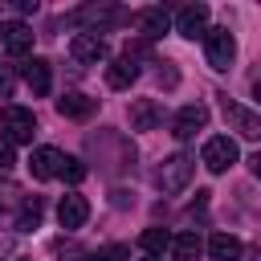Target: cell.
<instances>
[{"label":"cell","mask_w":261,"mask_h":261,"mask_svg":"<svg viewBox=\"0 0 261 261\" xmlns=\"http://www.w3.org/2000/svg\"><path fill=\"white\" fill-rule=\"evenodd\" d=\"M237 139H228V135H212L208 143H204V151H200V163L212 171V175H220V171H228L232 163H237Z\"/></svg>","instance_id":"obj_2"},{"label":"cell","mask_w":261,"mask_h":261,"mask_svg":"<svg viewBox=\"0 0 261 261\" xmlns=\"http://www.w3.org/2000/svg\"><path fill=\"white\" fill-rule=\"evenodd\" d=\"M151 261H159V257H151Z\"/></svg>","instance_id":"obj_25"},{"label":"cell","mask_w":261,"mask_h":261,"mask_svg":"<svg viewBox=\"0 0 261 261\" xmlns=\"http://www.w3.org/2000/svg\"><path fill=\"white\" fill-rule=\"evenodd\" d=\"M29 171H33V179H53L61 171V151L57 147H37L29 155Z\"/></svg>","instance_id":"obj_9"},{"label":"cell","mask_w":261,"mask_h":261,"mask_svg":"<svg viewBox=\"0 0 261 261\" xmlns=\"http://www.w3.org/2000/svg\"><path fill=\"white\" fill-rule=\"evenodd\" d=\"M57 220H61V228H82V224L90 220V200L77 196V192L61 196V204H57Z\"/></svg>","instance_id":"obj_8"},{"label":"cell","mask_w":261,"mask_h":261,"mask_svg":"<svg viewBox=\"0 0 261 261\" xmlns=\"http://www.w3.org/2000/svg\"><path fill=\"white\" fill-rule=\"evenodd\" d=\"M94 98H86V94H65V98H57V114L61 118H90L94 114Z\"/></svg>","instance_id":"obj_16"},{"label":"cell","mask_w":261,"mask_h":261,"mask_svg":"<svg viewBox=\"0 0 261 261\" xmlns=\"http://www.w3.org/2000/svg\"><path fill=\"white\" fill-rule=\"evenodd\" d=\"M208 257L212 261H241V241L232 232H212L208 237Z\"/></svg>","instance_id":"obj_13"},{"label":"cell","mask_w":261,"mask_h":261,"mask_svg":"<svg viewBox=\"0 0 261 261\" xmlns=\"http://www.w3.org/2000/svg\"><path fill=\"white\" fill-rule=\"evenodd\" d=\"M159 118H163V110H159L155 98H139V102H130V126H135V130H155Z\"/></svg>","instance_id":"obj_12"},{"label":"cell","mask_w":261,"mask_h":261,"mask_svg":"<svg viewBox=\"0 0 261 261\" xmlns=\"http://www.w3.org/2000/svg\"><path fill=\"white\" fill-rule=\"evenodd\" d=\"M57 175H65L69 184H82V179H86V163L73 159V155H61V171H57Z\"/></svg>","instance_id":"obj_21"},{"label":"cell","mask_w":261,"mask_h":261,"mask_svg":"<svg viewBox=\"0 0 261 261\" xmlns=\"http://www.w3.org/2000/svg\"><path fill=\"white\" fill-rule=\"evenodd\" d=\"M171 261H196L200 253H204V241L196 237V232H179V237H171Z\"/></svg>","instance_id":"obj_17"},{"label":"cell","mask_w":261,"mask_h":261,"mask_svg":"<svg viewBox=\"0 0 261 261\" xmlns=\"http://www.w3.org/2000/svg\"><path fill=\"white\" fill-rule=\"evenodd\" d=\"M204 126H208V106H204V102H188V106H179L175 118H171V135H175V139H192V135L204 130Z\"/></svg>","instance_id":"obj_5"},{"label":"cell","mask_w":261,"mask_h":261,"mask_svg":"<svg viewBox=\"0 0 261 261\" xmlns=\"http://www.w3.org/2000/svg\"><path fill=\"white\" fill-rule=\"evenodd\" d=\"M175 33L188 37V41L204 37V33H208V4H188V8L175 16Z\"/></svg>","instance_id":"obj_7"},{"label":"cell","mask_w":261,"mask_h":261,"mask_svg":"<svg viewBox=\"0 0 261 261\" xmlns=\"http://www.w3.org/2000/svg\"><path fill=\"white\" fill-rule=\"evenodd\" d=\"M0 37H4V49H8L12 57H24V53L33 49V29H29L24 20H12V24H4V29H0Z\"/></svg>","instance_id":"obj_10"},{"label":"cell","mask_w":261,"mask_h":261,"mask_svg":"<svg viewBox=\"0 0 261 261\" xmlns=\"http://www.w3.org/2000/svg\"><path fill=\"white\" fill-rule=\"evenodd\" d=\"M69 53H73V61H82V65H98V61H106V41L98 37V33H77L73 41H69Z\"/></svg>","instance_id":"obj_6"},{"label":"cell","mask_w":261,"mask_h":261,"mask_svg":"<svg viewBox=\"0 0 261 261\" xmlns=\"http://www.w3.org/2000/svg\"><path fill=\"white\" fill-rule=\"evenodd\" d=\"M122 257H126V245H106V249L86 253V261H122Z\"/></svg>","instance_id":"obj_22"},{"label":"cell","mask_w":261,"mask_h":261,"mask_svg":"<svg viewBox=\"0 0 261 261\" xmlns=\"http://www.w3.org/2000/svg\"><path fill=\"white\" fill-rule=\"evenodd\" d=\"M41 212H45L41 200H29V204L20 208V216H16V228H20V232H33V228L41 224Z\"/></svg>","instance_id":"obj_20"},{"label":"cell","mask_w":261,"mask_h":261,"mask_svg":"<svg viewBox=\"0 0 261 261\" xmlns=\"http://www.w3.org/2000/svg\"><path fill=\"white\" fill-rule=\"evenodd\" d=\"M0 135H4L8 147H16V143H33V135H37V118H33V110H24V106H4V110H0Z\"/></svg>","instance_id":"obj_1"},{"label":"cell","mask_w":261,"mask_h":261,"mask_svg":"<svg viewBox=\"0 0 261 261\" xmlns=\"http://www.w3.org/2000/svg\"><path fill=\"white\" fill-rule=\"evenodd\" d=\"M224 114L237 122V130H241L245 139H261V118H257L253 110H245V106H237V102H224Z\"/></svg>","instance_id":"obj_15"},{"label":"cell","mask_w":261,"mask_h":261,"mask_svg":"<svg viewBox=\"0 0 261 261\" xmlns=\"http://www.w3.org/2000/svg\"><path fill=\"white\" fill-rule=\"evenodd\" d=\"M139 29H143V37H163L171 29V16L163 8H143L139 12Z\"/></svg>","instance_id":"obj_18"},{"label":"cell","mask_w":261,"mask_h":261,"mask_svg":"<svg viewBox=\"0 0 261 261\" xmlns=\"http://www.w3.org/2000/svg\"><path fill=\"white\" fill-rule=\"evenodd\" d=\"M139 245H143V249L155 257V253H163V249L171 245V232H167V228H147V232L139 237Z\"/></svg>","instance_id":"obj_19"},{"label":"cell","mask_w":261,"mask_h":261,"mask_svg":"<svg viewBox=\"0 0 261 261\" xmlns=\"http://www.w3.org/2000/svg\"><path fill=\"white\" fill-rule=\"evenodd\" d=\"M204 57L212 69H228L232 57H237V37L228 29H208L204 33Z\"/></svg>","instance_id":"obj_4"},{"label":"cell","mask_w":261,"mask_h":261,"mask_svg":"<svg viewBox=\"0 0 261 261\" xmlns=\"http://www.w3.org/2000/svg\"><path fill=\"white\" fill-rule=\"evenodd\" d=\"M12 163H16V159H12V147H8V143H0V171H8Z\"/></svg>","instance_id":"obj_24"},{"label":"cell","mask_w":261,"mask_h":261,"mask_svg":"<svg viewBox=\"0 0 261 261\" xmlns=\"http://www.w3.org/2000/svg\"><path fill=\"white\" fill-rule=\"evenodd\" d=\"M12 82H16V77H12V65H0V98L12 94Z\"/></svg>","instance_id":"obj_23"},{"label":"cell","mask_w":261,"mask_h":261,"mask_svg":"<svg viewBox=\"0 0 261 261\" xmlns=\"http://www.w3.org/2000/svg\"><path fill=\"white\" fill-rule=\"evenodd\" d=\"M135 77H139V65H135L130 57H118V61L106 65V86H110V90H126Z\"/></svg>","instance_id":"obj_14"},{"label":"cell","mask_w":261,"mask_h":261,"mask_svg":"<svg viewBox=\"0 0 261 261\" xmlns=\"http://www.w3.org/2000/svg\"><path fill=\"white\" fill-rule=\"evenodd\" d=\"M192 175H196V159L192 155H171V159H163V167H159V188L163 192H184L188 184H192Z\"/></svg>","instance_id":"obj_3"},{"label":"cell","mask_w":261,"mask_h":261,"mask_svg":"<svg viewBox=\"0 0 261 261\" xmlns=\"http://www.w3.org/2000/svg\"><path fill=\"white\" fill-rule=\"evenodd\" d=\"M24 82H29V90H33L37 98H45V94L53 90V69H49V61H45V57L24 61Z\"/></svg>","instance_id":"obj_11"}]
</instances>
